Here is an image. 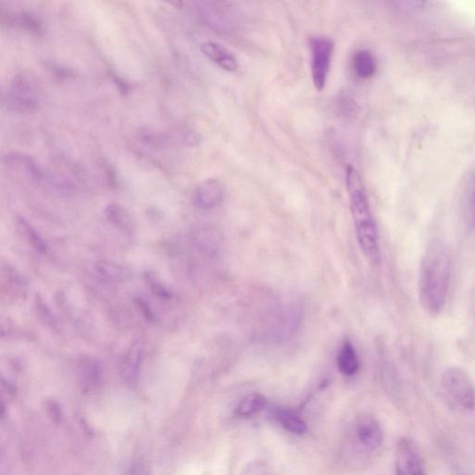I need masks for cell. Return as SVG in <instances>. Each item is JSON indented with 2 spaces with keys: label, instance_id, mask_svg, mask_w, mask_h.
I'll return each instance as SVG.
<instances>
[{
  "label": "cell",
  "instance_id": "1",
  "mask_svg": "<svg viewBox=\"0 0 475 475\" xmlns=\"http://www.w3.org/2000/svg\"><path fill=\"white\" fill-rule=\"evenodd\" d=\"M451 261L446 247L433 242L425 251L419 272L418 293L422 308L431 316L445 308L450 285Z\"/></svg>",
  "mask_w": 475,
  "mask_h": 475
},
{
  "label": "cell",
  "instance_id": "2",
  "mask_svg": "<svg viewBox=\"0 0 475 475\" xmlns=\"http://www.w3.org/2000/svg\"><path fill=\"white\" fill-rule=\"evenodd\" d=\"M347 189L350 211L361 249L372 261L379 256V236L363 179L352 165L347 168Z\"/></svg>",
  "mask_w": 475,
  "mask_h": 475
},
{
  "label": "cell",
  "instance_id": "3",
  "mask_svg": "<svg viewBox=\"0 0 475 475\" xmlns=\"http://www.w3.org/2000/svg\"><path fill=\"white\" fill-rule=\"evenodd\" d=\"M42 101L41 83L30 72L18 73L6 91L7 108L20 113H32L39 110Z\"/></svg>",
  "mask_w": 475,
  "mask_h": 475
},
{
  "label": "cell",
  "instance_id": "4",
  "mask_svg": "<svg viewBox=\"0 0 475 475\" xmlns=\"http://www.w3.org/2000/svg\"><path fill=\"white\" fill-rule=\"evenodd\" d=\"M441 386L449 401L464 410L475 408V389L469 375L459 367H449L442 374Z\"/></svg>",
  "mask_w": 475,
  "mask_h": 475
},
{
  "label": "cell",
  "instance_id": "5",
  "mask_svg": "<svg viewBox=\"0 0 475 475\" xmlns=\"http://www.w3.org/2000/svg\"><path fill=\"white\" fill-rule=\"evenodd\" d=\"M333 49V41L326 36H315L310 42L312 80L318 91L326 87Z\"/></svg>",
  "mask_w": 475,
  "mask_h": 475
},
{
  "label": "cell",
  "instance_id": "6",
  "mask_svg": "<svg viewBox=\"0 0 475 475\" xmlns=\"http://www.w3.org/2000/svg\"><path fill=\"white\" fill-rule=\"evenodd\" d=\"M395 475H426L419 451L410 440L404 437L396 445Z\"/></svg>",
  "mask_w": 475,
  "mask_h": 475
},
{
  "label": "cell",
  "instance_id": "7",
  "mask_svg": "<svg viewBox=\"0 0 475 475\" xmlns=\"http://www.w3.org/2000/svg\"><path fill=\"white\" fill-rule=\"evenodd\" d=\"M144 357L145 345L143 341L138 339L133 341L119 365L122 381L128 387H135L138 384Z\"/></svg>",
  "mask_w": 475,
  "mask_h": 475
},
{
  "label": "cell",
  "instance_id": "8",
  "mask_svg": "<svg viewBox=\"0 0 475 475\" xmlns=\"http://www.w3.org/2000/svg\"><path fill=\"white\" fill-rule=\"evenodd\" d=\"M355 433L359 444L370 451H374L383 445V429L376 418L372 415L366 414L357 418Z\"/></svg>",
  "mask_w": 475,
  "mask_h": 475
},
{
  "label": "cell",
  "instance_id": "9",
  "mask_svg": "<svg viewBox=\"0 0 475 475\" xmlns=\"http://www.w3.org/2000/svg\"><path fill=\"white\" fill-rule=\"evenodd\" d=\"M224 188L216 180H208L200 184L193 195L195 206L202 211H209L222 203Z\"/></svg>",
  "mask_w": 475,
  "mask_h": 475
},
{
  "label": "cell",
  "instance_id": "10",
  "mask_svg": "<svg viewBox=\"0 0 475 475\" xmlns=\"http://www.w3.org/2000/svg\"><path fill=\"white\" fill-rule=\"evenodd\" d=\"M4 164L7 168L26 175L33 181L42 182L44 180L42 168L29 156L19 153L8 154L4 157Z\"/></svg>",
  "mask_w": 475,
  "mask_h": 475
},
{
  "label": "cell",
  "instance_id": "11",
  "mask_svg": "<svg viewBox=\"0 0 475 475\" xmlns=\"http://www.w3.org/2000/svg\"><path fill=\"white\" fill-rule=\"evenodd\" d=\"M201 50L209 60L218 65L225 71L234 73L239 65L236 57L226 48L217 42H204L201 44Z\"/></svg>",
  "mask_w": 475,
  "mask_h": 475
},
{
  "label": "cell",
  "instance_id": "12",
  "mask_svg": "<svg viewBox=\"0 0 475 475\" xmlns=\"http://www.w3.org/2000/svg\"><path fill=\"white\" fill-rule=\"evenodd\" d=\"M108 222L125 234L132 235L135 234L136 224L134 218L123 205L119 203H110L104 211Z\"/></svg>",
  "mask_w": 475,
  "mask_h": 475
},
{
  "label": "cell",
  "instance_id": "13",
  "mask_svg": "<svg viewBox=\"0 0 475 475\" xmlns=\"http://www.w3.org/2000/svg\"><path fill=\"white\" fill-rule=\"evenodd\" d=\"M95 272L106 283L119 284L125 282L130 274L123 265L110 261H100L95 264Z\"/></svg>",
  "mask_w": 475,
  "mask_h": 475
},
{
  "label": "cell",
  "instance_id": "14",
  "mask_svg": "<svg viewBox=\"0 0 475 475\" xmlns=\"http://www.w3.org/2000/svg\"><path fill=\"white\" fill-rule=\"evenodd\" d=\"M275 420L288 432L295 434H303L308 431V425L296 412L287 409H276L273 411Z\"/></svg>",
  "mask_w": 475,
  "mask_h": 475
},
{
  "label": "cell",
  "instance_id": "15",
  "mask_svg": "<svg viewBox=\"0 0 475 475\" xmlns=\"http://www.w3.org/2000/svg\"><path fill=\"white\" fill-rule=\"evenodd\" d=\"M337 365L339 371L344 375L353 376L357 373L359 359L349 341H345L341 345L337 356Z\"/></svg>",
  "mask_w": 475,
  "mask_h": 475
},
{
  "label": "cell",
  "instance_id": "16",
  "mask_svg": "<svg viewBox=\"0 0 475 475\" xmlns=\"http://www.w3.org/2000/svg\"><path fill=\"white\" fill-rule=\"evenodd\" d=\"M16 225L19 233L23 235L36 252L43 255L48 252L49 246L47 241L26 218L18 217Z\"/></svg>",
  "mask_w": 475,
  "mask_h": 475
},
{
  "label": "cell",
  "instance_id": "17",
  "mask_svg": "<svg viewBox=\"0 0 475 475\" xmlns=\"http://www.w3.org/2000/svg\"><path fill=\"white\" fill-rule=\"evenodd\" d=\"M7 22L34 34H40L43 31V25L39 17L31 12L20 11L8 15Z\"/></svg>",
  "mask_w": 475,
  "mask_h": 475
},
{
  "label": "cell",
  "instance_id": "18",
  "mask_svg": "<svg viewBox=\"0 0 475 475\" xmlns=\"http://www.w3.org/2000/svg\"><path fill=\"white\" fill-rule=\"evenodd\" d=\"M268 405L267 398L260 394L245 396L236 408V415L240 418H251L262 411Z\"/></svg>",
  "mask_w": 475,
  "mask_h": 475
},
{
  "label": "cell",
  "instance_id": "19",
  "mask_svg": "<svg viewBox=\"0 0 475 475\" xmlns=\"http://www.w3.org/2000/svg\"><path fill=\"white\" fill-rule=\"evenodd\" d=\"M80 373L83 381L88 387H96L102 377L101 366L96 359L82 356L79 363Z\"/></svg>",
  "mask_w": 475,
  "mask_h": 475
},
{
  "label": "cell",
  "instance_id": "20",
  "mask_svg": "<svg viewBox=\"0 0 475 475\" xmlns=\"http://www.w3.org/2000/svg\"><path fill=\"white\" fill-rule=\"evenodd\" d=\"M353 67L359 78L364 80L372 78L376 71L372 54L368 50L357 51L354 56Z\"/></svg>",
  "mask_w": 475,
  "mask_h": 475
},
{
  "label": "cell",
  "instance_id": "21",
  "mask_svg": "<svg viewBox=\"0 0 475 475\" xmlns=\"http://www.w3.org/2000/svg\"><path fill=\"white\" fill-rule=\"evenodd\" d=\"M146 283L157 298L163 301H171L174 298V294L153 272H147L144 275Z\"/></svg>",
  "mask_w": 475,
  "mask_h": 475
},
{
  "label": "cell",
  "instance_id": "22",
  "mask_svg": "<svg viewBox=\"0 0 475 475\" xmlns=\"http://www.w3.org/2000/svg\"><path fill=\"white\" fill-rule=\"evenodd\" d=\"M4 272L10 289L16 296L23 298L24 295H27V281L26 279L11 267V265H7V268Z\"/></svg>",
  "mask_w": 475,
  "mask_h": 475
},
{
  "label": "cell",
  "instance_id": "23",
  "mask_svg": "<svg viewBox=\"0 0 475 475\" xmlns=\"http://www.w3.org/2000/svg\"><path fill=\"white\" fill-rule=\"evenodd\" d=\"M35 310L37 317L44 323V325L54 328L57 326L56 318L51 313L50 310L47 307L41 295L35 297Z\"/></svg>",
  "mask_w": 475,
  "mask_h": 475
},
{
  "label": "cell",
  "instance_id": "24",
  "mask_svg": "<svg viewBox=\"0 0 475 475\" xmlns=\"http://www.w3.org/2000/svg\"><path fill=\"white\" fill-rule=\"evenodd\" d=\"M138 308L140 309L141 312L143 314V317L150 322H155L157 320V317L153 310H150L148 303L142 300L138 299L137 300Z\"/></svg>",
  "mask_w": 475,
  "mask_h": 475
},
{
  "label": "cell",
  "instance_id": "25",
  "mask_svg": "<svg viewBox=\"0 0 475 475\" xmlns=\"http://www.w3.org/2000/svg\"><path fill=\"white\" fill-rule=\"evenodd\" d=\"M48 408L50 411L51 412V414L53 415L54 421H56V418H57V420L59 421L60 417H61L60 416L61 410L59 409L58 404L54 403V402H50Z\"/></svg>",
  "mask_w": 475,
  "mask_h": 475
},
{
  "label": "cell",
  "instance_id": "26",
  "mask_svg": "<svg viewBox=\"0 0 475 475\" xmlns=\"http://www.w3.org/2000/svg\"><path fill=\"white\" fill-rule=\"evenodd\" d=\"M11 323L8 321V319L3 318V320H2V336L5 337L6 334L8 335L9 333L11 332Z\"/></svg>",
  "mask_w": 475,
  "mask_h": 475
}]
</instances>
